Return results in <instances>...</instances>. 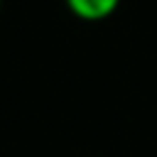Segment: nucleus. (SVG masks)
<instances>
[{
    "mask_svg": "<svg viewBox=\"0 0 157 157\" xmlns=\"http://www.w3.org/2000/svg\"><path fill=\"white\" fill-rule=\"evenodd\" d=\"M69 12L83 22H101L108 20L118 7L120 0H64Z\"/></svg>",
    "mask_w": 157,
    "mask_h": 157,
    "instance_id": "obj_1",
    "label": "nucleus"
},
{
    "mask_svg": "<svg viewBox=\"0 0 157 157\" xmlns=\"http://www.w3.org/2000/svg\"><path fill=\"white\" fill-rule=\"evenodd\" d=\"M0 10H2V0H0Z\"/></svg>",
    "mask_w": 157,
    "mask_h": 157,
    "instance_id": "obj_2",
    "label": "nucleus"
}]
</instances>
